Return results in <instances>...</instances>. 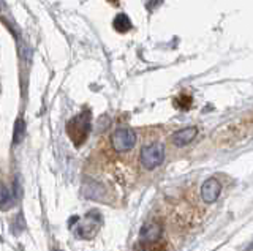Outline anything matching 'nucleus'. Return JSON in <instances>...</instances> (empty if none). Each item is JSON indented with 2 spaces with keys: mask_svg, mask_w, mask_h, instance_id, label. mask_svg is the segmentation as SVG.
<instances>
[{
  "mask_svg": "<svg viewBox=\"0 0 253 251\" xmlns=\"http://www.w3.org/2000/svg\"><path fill=\"white\" fill-rule=\"evenodd\" d=\"M220 190H221V186H220V182L217 179H208L206 182L203 183L201 186V196H203V201L206 204H212V202H215L217 198H218V194H220Z\"/></svg>",
  "mask_w": 253,
  "mask_h": 251,
  "instance_id": "5",
  "label": "nucleus"
},
{
  "mask_svg": "<svg viewBox=\"0 0 253 251\" xmlns=\"http://www.w3.org/2000/svg\"><path fill=\"white\" fill-rule=\"evenodd\" d=\"M253 250V243H250V245L247 247V251H252Z\"/></svg>",
  "mask_w": 253,
  "mask_h": 251,
  "instance_id": "10",
  "label": "nucleus"
},
{
  "mask_svg": "<svg viewBox=\"0 0 253 251\" xmlns=\"http://www.w3.org/2000/svg\"><path fill=\"white\" fill-rule=\"evenodd\" d=\"M24 136H26V123H24L22 119H18L14 123V133H13V143L19 144L24 141Z\"/></svg>",
  "mask_w": 253,
  "mask_h": 251,
  "instance_id": "7",
  "label": "nucleus"
},
{
  "mask_svg": "<svg viewBox=\"0 0 253 251\" xmlns=\"http://www.w3.org/2000/svg\"><path fill=\"white\" fill-rule=\"evenodd\" d=\"M136 144V133L128 127L117 128L113 135H111V145H113L114 152L125 153L130 152Z\"/></svg>",
  "mask_w": 253,
  "mask_h": 251,
  "instance_id": "2",
  "label": "nucleus"
},
{
  "mask_svg": "<svg viewBox=\"0 0 253 251\" xmlns=\"http://www.w3.org/2000/svg\"><path fill=\"white\" fill-rule=\"evenodd\" d=\"M130 27H131V22L125 14H119L114 19V29L119 30V32H126V30H130Z\"/></svg>",
  "mask_w": 253,
  "mask_h": 251,
  "instance_id": "8",
  "label": "nucleus"
},
{
  "mask_svg": "<svg viewBox=\"0 0 253 251\" xmlns=\"http://www.w3.org/2000/svg\"><path fill=\"white\" fill-rule=\"evenodd\" d=\"M67 133L75 145H83L90 133V112L84 111L71 119L67 125Z\"/></svg>",
  "mask_w": 253,
  "mask_h": 251,
  "instance_id": "1",
  "label": "nucleus"
},
{
  "mask_svg": "<svg viewBox=\"0 0 253 251\" xmlns=\"http://www.w3.org/2000/svg\"><path fill=\"white\" fill-rule=\"evenodd\" d=\"M198 135V128L195 127H190V128H182L179 131H176L172 135V144L177 145V147H184L187 145L188 143H192V141L196 138Z\"/></svg>",
  "mask_w": 253,
  "mask_h": 251,
  "instance_id": "6",
  "label": "nucleus"
},
{
  "mask_svg": "<svg viewBox=\"0 0 253 251\" xmlns=\"http://www.w3.org/2000/svg\"><path fill=\"white\" fill-rule=\"evenodd\" d=\"M165 160V147L162 143H152L142 147L141 150V164L146 169H155Z\"/></svg>",
  "mask_w": 253,
  "mask_h": 251,
  "instance_id": "3",
  "label": "nucleus"
},
{
  "mask_svg": "<svg viewBox=\"0 0 253 251\" xmlns=\"http://www.w3.org/2000/svg\"><path fill=\"white\" fill-rule=\"evenodd\" d=\"M11 202H13V194H11V191L8 190L6 185H2V207L6 209Z\"/></svg>",
  "mask_w": 253,
  "mask_h": 251,
  "instance_id": "9",
  "label": "nucleus"
},
{
  "mask_svg": "<svg viewBox=\"0 0 253 251\" xmlns=\"http://www.w3.org/2000/svg\"><path fill=\"white\" fill-rule=\"evenodd\" d=\"M162 237V226L157 221H149L141 227L139 232V240L142 243H155Z\"/></svg>",
  "mask_w": 253,
  "mask_h": 251,
  "instance_id": "4",
  "label": "nucleus"
}]
</instances>
